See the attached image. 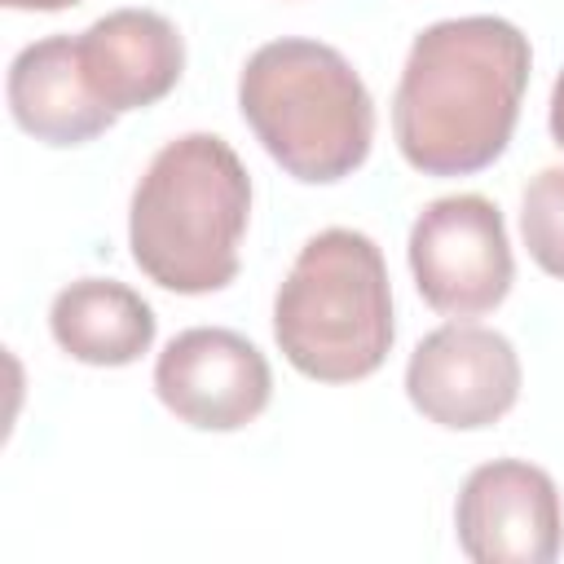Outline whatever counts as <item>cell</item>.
Here are the masks:
<instances>
[{"mask_svg":"<svg viewBox=\"0 0 564 564\" xmlns=\"http://www.w3.org/2000/svg\"><path fill=\"white\" fill-rule=\"evenodd\" d=\"M529 70V35L507 18L471 13L423 26L392 93L401 159L423 176L485 172L511 145Z\"/></svg>","mask_w":564,"mask_h":564,"instance_id":"1","label":"cell"},{"mask_svg":"<svg viewBox=\"0 0 564 564\" xmlns=\"http://www.w3.org/2000/svg\"><path fill=\"white\" fill-rule=\"evenodd\" d=\"M251 176L216 132L172 137L141 172L128 207L137 269L176 295H212L238 278Z\"/></svg>","mask_w":564,"mask_h":564,"instance_id":"2","label":"cell"},{"mask_svg":"<svg viewBox=\"0 0 564 564\" xmlns=\"http://www.w3.org/2000/svg\"><path fill=\"white\" fill-rule=\"evenodd\" d=\"M238 110L264 154L304 185H335L370 159V88L322 40L282 35L260 44L238 75Z\"/></svg>","mask_w":564,"mask_h":564,"instance_id":"3","label":"cell"},{"mask_svg":"<svg viewBox=\"0 0 564 564\" xmlns=\"http://www.w3.org/2000/svg\"><path fill=\"white\" fill-rule=\"evenodd\" d=\"M273 339L304 379H370L397 339L388 264L375 238L344 225L313 234L273 295Z\"/></svg>","mask_w":564,"mask_h":564,"instance_id":"4","label":"cell"},{"mask_svg":"<svg viewBox=\"0 0 564 564\" xmlns=\"http://www.w3.org/2000/svg\"><path fill=\"white\" fill-rule=\"evenodd\" d=\"M405 256L423 304L454 322L494 313L516 282L507 220L485 194L432 198L410 225Z\"/></svg>","mask_w":564,"mask_h":564,"instance_id":"5","label":"cell"},{"mask_svg":"<svg viewBox=\"0 0 564 564\" xmlns=\"http://www.w3.org/2000/svg\"><path fill=\"white\" fill-rule=\"evenodd\" d=\"M520 352L502 330L445 322L423 335L405 361L410 405L449 432H480L520 401Z\"/></svg>","mask_w":564,"mask_h":564,"instance_id":"6","label":"cell"},{"mask_svg":"<svg viewBox=\"0 0 564 564\" xmlns=\"http://www.w3.org/2000/svg\"><path fill=\"white\" fill-rule=\"evenodd\" d=\"M154 397L198 432H238L273 397L269 357L229 326H189L154 361Z\"/></svg>","mask_w":564,"mask_h":564,"instance_id":"7","label":"cell"},{"mask_svg":"<svg viewBox=\"0 0 564 564\" xmlns=\"http://www.w3.org/2000/svg\"><path fill=\"white\" fill-rule=\"evenodd\" d=\"M458 551L476 564H551L564 546V511L551 471L524 458L480 463L454 502Z\"/></svg>","mask_w":564,"mask_h":564,"instance_id":"8","label":"cell"},{"mask_svg":"<svg viewBox=\"0 0 564 564\" xmlns=\"http://www.w3.org/2000/svg\"><path fill=\"white\" fill-rule=\"evenodd\" d=\"M13 123L44 145H84L115 128V110L88 84L79 35H44L9 62L4 79Z\"/></svg>","mask_w":564,"mask_h":564,"instance_id":"9","label":"cell"},{"mask_svg":"<svg viewBox=\"0 0 564 564\" xmlns=\"http://www.w3.org/2000/svg\"><path fill=\"white\" fill-rule=\"evenodd\" d=\"M79 57L101 106L123 115L163 101L181 84L185 40L154 9H115L79 31Z\"/></svg>","mask_w":564,"mask_h":564,"instance_id":"10","label":"cell"},{"mask_svg":"<svg viewBox=\"0 0 564 564\" xmlns=\"http://www.w3.org/2000/svg\"><path fill=\"white\" fill-rule=\"evenodd\" d=\"M48 330L57 348L84 366H132L150 352L159 317L132 286L115 278H79L53 295Z\"/></svg>","mask_w":564,"mask_h":564,"instance_id":"11","label":"cell"},{"mask_svg":"<svg viewBox=\"0 0 564 564\" xmlns=\"http://www.w3.org/2000/svg\"><path fill=\"white\" fill-rule=\"evenodd\" d=\"M520 234L533 264L564 278V167H542L520 198Z\"/></svg>","mask_w":564,"mask_h":564,"instance_id":"12","label":"cell"},{"mask_svg":"<svg viewBox=\"0 0 564 564\" xmlns=\"http://www.w3.org/2000/svg\"><path fill=\"white\" fill-rule=\"evenodd\" d=\"M546 123H551L555 145L564 150V70L555 75V88H551V115H546Z\"/></svg>","mask_w":564,"mask_h":564,"instance_id":"13","label":"cell"},{"mask_svg":"<svg viewBox=\"0 0 564 564\" xmlns=\"http://www.w3.org/2000/svg\"><path fill=\"white\" fill-rule=\"evenodd\" d=\"M0 4L18 13H57V9H75L79 0H0Z\"/></svg>","mask_w":564,"mask_h":564,"instance_id":"14","label":"cell"}]
</instances>
